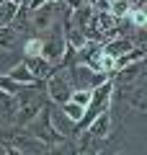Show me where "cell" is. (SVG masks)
Listing matches in <instances>:
<instances>
[{
    "label": "cell",
    "mask_w": 147,
    "mask_h": 155,
    "mask_svg": "<svg viewBox=\"0 0 147 155\" xmlns=\"http://www.w3.org/2000/svg\"><path fill=\"white\" fill-rule=\"evenodd\" d=\"M18 8L21 5H18L16 0H3L0 3V26H11L16 13H18Z\"/></svg>",
    "instance_id": "obj_8"
},
{
    "label": "cell",
    "mask_w": 147,
    "mask_h": 155,
    "mask_svg": "<svg viewBox=\"0 0 147 155\" xmlns=\"http://www.w3.org/2000/svg\"><path fill=\"white\" fill-rule=\"evenodd\" d=\"M60 111L67 116V119H70L72 124H77V122L83 119V114H85V109H83V106H77L75 101H65V104L60 106Z\"/></svg>",
    "instance_id": "obj_9"
},
{
    "label": "cell",
    "mask_w": 147,
    "mask_h": 155,
    "mask_svg": "<svg viewBox=\"0 0 147 155\" xmlns=\"http://www.w3.org/2000/svg\"><path fill=\"white\" fill-rule=\"evenodd\" d=\"M44 88V96L49 98V104L54 106H62L65 101H70V93L75 88H72V80H70V72H67V67L62 65H54V70L47 75V80L41 83Z\"/></svg>",
    "instance_id": "obj_1"
},
{
    "label": "cell",
    "mask_w": 147,
    "mask_h": 155,
    "mask_svg": "<svg viewBox=\"0 0 147 155\" xmlns=\"http://www.w3.org/2000/svg\"><path fill=\"white\" fill-rule=\"evenodd\" d=\"M5 75L11 78V80H16L18 85H36V83H39L36 78H34L31 72H28V67L23 65V62H18V65H13L11 70L5 72Z\"/></svg>",
    "instance_id": "obj_7"
},
{
    "label": "cell",
    "mask_w": 147,
    "mask_h": 155,
    "mask_svg": "<svg viewBox=\"0 0 147 155\" xmlns=\"http://www.w3.org/2000/svg\"><path fill=\"white\" fill-rule=\"evenodd\" d=\"M41 54V36H31L23 44V57H36Z\"/></svg>",
    "instance_id": "obj_11"
},
{
    "label": "cell",
    "mask_w": 147,
    "mask_h": 155,
    "mask_svg": "<svg viewBox=\"0 0 147 155\" xmlns=\"http://www.w3.org/2000/svg\"><path fill=\"white\" fill-rule=\"evenodd\" d=\"M21 62L28 67V72H31V75L36 78L39 83H44V80H47V75H49L52 70H54V65H52V62H47L41 54H36V57H23Z\"/></svg>",
    "instance_id": "obj_5"
},
{
    "label": "cell",
    "mask_w": 147,
    "mask_h": 155,
    "mask_svg": "<svg viewBox=\"0 0 147 155\" xmlns=\"http://www.w3.org/2000/svg\"><path fill=\"white\" fill-rule=\"evenodd\" d=\"M16 109H18L16 96L8 93V91H0V116H3V122L13 124V119H16Z\"/></svg>",
    "instance_id": "obj_6"
},
{
    "label": "cell",
    "mask_w": 147,
    "mask_h": 155,
    "mask_svg": "<svg viewBox=\"0 0 147 155\" xmlns=\"http://www.w3.org/2000/svg\"><path fill=\"white\" fill-rule=\"evenodd\" d=\"M65 67H67V72H70L72 88H88V91H93L98 83H103L106 78H109V75H101V72L80 65V62H72V65H65Z\"/></svg>",
    "instance_id": "obj_4"
},
{
    "label": "cell",
    "mask_w": 147,
    "mask_h": 155,
    "mask_svg": "<svg viewBox=\"0 0 147 155\" xmlns=\"http://www.w3.org/2000/svg\"><path fill=\"white\" fill-rule=\"evenodd\" d=\"M3 155H23L21 150H16L13 145H3Z\"/></svg>",
    "instance_id": "obj_13"
},
{
    "label": "cell",
    "mask_w": 147,
    "mask_h": 155,
    "mask_svg": "<svg viewBox=\"0 0 147 155\" xmlns=\"http://www.w3.org/2000/svg\"><path fill=\"white\" fill-rule=\"evenodd\" d=\"M126 23H129L132 28H145L147 26V13L145 8H129V13H126Z\"/></svg>",
    "instance_id": "obj_10"
},
{
    "label": "cell",
    "mask_w": 147,
    "mask_h": 155,
    "mask_svg": "<svg viewBox=\"0 0 147 155\" xmlns=\"http://www.w3.org/2000/svg\"><path fill=\"white\" fill-rule=\"evenodd\" d=\"M83 3H85V5H90V8H93V3H96V0H83Z\"/></svg>",
    "instance_id": "obj_14"
},
{
    "label": "cell",
    "mask_w": 147,
    "mask_h": 155,
    "mask_svg": "<svg viewBox=\"0 0 147 155\" xmlns=\"http://www.w3.org/2000/svg\"><path fill=\"white\" fill-rule=\"evenodd\" d=\"M62 8H65V3H57V0H47L39 8H31L28 11V26L39 28V31H47L52 23L65 21L62 18Z\"/></svg>",
    "instance_id": "obj_3"
},
{
    "label": "cell",
    "mask_w": 147,
    "mask_h": 155,
    "mask_svg": "<svg viewBox=\"0 0 147 155\" xmlns=\"http://www.w3.org/2000/svg\"><path fill=\"white\" fill-rule=\"evenodd\" d=\"M21 88H23V85H18L16 80H11L8 75H0V91H8V93H13V96H16Z\"/></svg>",
    "instance_id": "obj_12"
},
{
    "label": "cell",
    "mask_w": 147,
    "mask_h": 155,
    "mask_svg": "<svg viewBox=\"0 0 147 155\" xmlns=\"http://www.w3.org/2000/svg\"><path fill=\"white\" fill-rule=\"evenodd\" d=\"M67 52V41H65V31H62V21L52 23L41 36V57L52 65H60L62 57Z\"/></svg>",
    "instance_id": "obj_2"
}]
</instances>
